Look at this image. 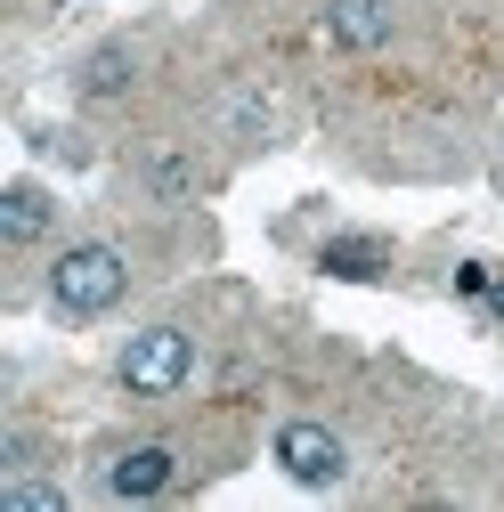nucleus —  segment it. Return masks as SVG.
Instances as JSON below:
<instances>
[{
  "instance_id": "nucleus-1",
  "label": "nucleus",
  "mask_w": 504,
  "mask_h": 512,
  "mask_svg": "<svg viewBox=\"0 0 504 512\" xmlns=\"http://www.w3.org/2000/svg\"><path fill=\"white\" fill-rule=\"evenodd\" d=\"M122 285H131V261H122L114 244H74L66 261L49 269V301L66 309V317H98V309H114Z\"/></svg>"
},
{
  "instance_id": "nucleus-2",
  "label": "nucleus",
  "mask_w": 504,
  "mask_h": 512,
  "mask_svg": "<svg viewBox=\"0 0 504 512\" xmlns=\"http://www.w3.org/2000/svg\"><path fill=\"white\" fill-rule=\"evenodd\" d=\"M122 391H139V399H171L187 374H196V342H187L179 326H147V334H131L122 342Z\"/></svg>"
},
{
  "instance_id": "nucleus-3",
  "label": "nucleus",
  "mask_w": 504,
  "mask_h": 512,
  "mask_svg": "<svg viewBox=\"0 0 504 512\" xmlns=\"http://www.w3.org/2000/svg\"><path fill=\"white\" fill-rule=\"evenodd\" d=\"M277 464H285V480H301V488H334L350 464H342V439L326 431V423H285L277 431Z\"/></svg>"
},
{
  "instance_id": "nucleus-4",
  "label": "nucleus",
  "mask_w": 504,
  "mask_h": 512,
  "mask_svg": "<svg viewBox=\"0 0 504 512\" xmlns=\"http://www.w3.org/2000/svg\"><path fill=\"white\" fill-rule=\"evenodd\" d=\"M326 33L342 49H383L391 41V0H326Z\"/></svg>"
},
{
  "instance_id": "nucleus-5",
  "label": "nucleus",
  "mask_w": 504,
  "mask_h": 512,
  "mask_svg": "<svg viewBox=\"0 0 504 512\" xmlns=\"http://www.w3.org/2000/svg\"><path fill=\"white\" fill-rule=\"evenodd\" d=\"M171 472H179L171 447H131V456H114L106 488H114V496H163V488H171Z\"/></svg>"
},
{
  "instance_id": "nucleus-6",
  "label": "nucleus",
  "mask_w": 504,
  "mask_h": 512,
  "mask_svg": "<svg viewBox=\"0 0 504 512\" xmlns=\"http://www.w3.org/2000/svg\"><path fill=\"white\" fill-rule=\"evenodd\" d=\"M41 228H49V196H41L33 179H9V196H0V236H9V244H33Z\"/></svg>"
},
{
  "instance_id": "nucleus-7",
  "label": "nucleus",
  "mask_w": 504,
  "mask_h": 512,
  "mask_svg": "<svg viewBox=\"0 0 504 512\" xmlns=\"http://www.w3.org/2000/svg\"><path fill=\"white\" fill-rule=\"evenodd\" d=\"M383 261H391L383 236H334V244H326V269H334V277H383Z\"/></svg>"
},
{
  "instance_id": "nucleus-8",
  "label": "nucleus",
  "mask_w": 504,
  "mask_h": 512,
  "mask_svg": "<svg viewBox=\"0 0 504 512\" xmlns=\"http://www.w3.org/2000/svg\"><path fill=\"white\" fill-rule=\"evenodd\" d=\"M82 90H90V98H114V90H131V49H122V41H106V49L90 57V66H82Z\"/></svg>"
},
{
  "instance_id": "nucleus-9",
  "label": "nucleus",
  "mask_w": 504,
  "mask_h": 512,
  "mask_svg": "<svg viewBox=\"0 0 504 512\" xmlns=\"http://www.w3.org/2000/svg\"><path fill=\"white\" fill-rule=\"evenodd\" d=\"M0 504H9V512H66V488H49V480H9V488H0Z\"/></svg>"
},
{
  "instance_id": "nucleus-10",
  "label": "nucleus",
  "mask_w": 504,
  "mask_h": 512,
  "mask_svg": "<svg viewBox=\"0 0 504 512\" xmlns=\"http://www.w3.org/2000/svg\"><path fill=\"white\" fill-rule=\"evenodd\" d=\"M488 285H496V277H488V269H480V261H464V269H456V293H464V301H480V293H488Z\"/></svg>"
},
{
  "instance_id": "nucleus-11",
  "label": "nucleus",
  "mask_w": 504,
  "mask_h": 512,
  "mask_svg": "<svg viewBox=\"0 0 504 512\" xmlns=\"http://www.w3.org/2000/svg\"><path fill=\"white\" fill-rule=\"evenodd\" d=\"M488 309H496V317H504V285H488Z\"/></svg>"
}]
</instances>
